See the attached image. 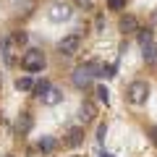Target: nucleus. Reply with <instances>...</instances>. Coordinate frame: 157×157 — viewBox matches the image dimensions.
<instances>
[{
	"label": "nucleus",
	"mask_w": 157,
	"mask_h": 157,
	"mask_svg": "<svg viewBox=\"0 0 157 157\" xmlns=\"http://www.w3.org/2000/svg\"><path fill=\"white\" fill-rule=\"evenodd\" d=\"M141 58L147 66H157V42H147L141 45Z\"/></svg>",
	"instance_id": "nucleus-12"
},
{
	"label": "nucleus",
	"mask_w": 157,
	"mask_h": 157,
	"mask_svg": "<svg viewBox=\"0 0 157 157\" xmlns=\"http://www.w3.org/2000/svg\"><path fill=\"white\" fill-rule=\"evenodd\" d=\"M94 115H97V107H94V102H81V107H78V126H86V123H92L94 121Z\"/></svg>",
	"instance_id": "nucleus-10"
},
{
	"label": "nucleus",
	"mask_w": 157,
	"mask_h": 157,
	"mask_svg": "<svg viewBox=\"0 0 157 157\" xmlns=\"http://www.w3.org/2000/svg\"><path fill=\"white\" fill-rule=\"evenodd\" d=\"M32 128H34V115L29 110H21L18 118H16V123H13V134L16 136H26V134H32Z\"/></svg>",
	"instance_id": "nucleus-6"
},
{
	"label": "nucleus",
	"mask_w": 157,
	"mask_h": 157,
	"mask_svg": "<svg viewBox=\"0 0 157 157\" xmlns=\"http://www.w3.org/2000/svg\"><path fill=\"white\" fill-rule=\"evenodd\" d=\"M147 139L157 147V126H147Z\"/></svg>",
	"instance_id": "nucleus-22"
},
{
	"label": "nucleus",
	"mask_w": 157,
	"mask_h": 157,
	"mask_svg": "<svg viewBox=\"0 0 157 157\" xmlns=\"http://www.w3.org/2000/svg\"><path fill=\"white\" fill-rule=\"evenodd\" d=\"M58 149V139L55 136H39L37 139V152L39 155H52Z\"/></svg>",
	"instance_id": "nucleus-11"
},
{
	"label": "nucleus",
	"mask_w": 157,
	"mask_h": 157,
	"mask_svg": "<svg viewBox=\"0 0 157 157\" xmlns=\"http://www.w3.org/2000/svg\"><path fill=\"white\" fill-rule=\"evenodd\" d=\"M8 37H11V42H13V45H16L18 47V50H26V42H29V34L26 32H24V29H16V32H11V34H8Z\"/></svg>",
	"instance_id": "nucleus-13"
},
{
	"label": "nucleus",
	"mask_w": 157,
	"mask_h": 157,
	"mask_svg": "<svg viewBox=\"0 0 157 157\" xmlns=\"http://www.w3.org/2000/svg\"><path fill=\"white\" fill-rule=\"evenodd\" d=\"M81 50V34H66V37L58 42V52H60L63 58H73L76 52Z\"/></svg>",
	"instance_id": "nucleus-4"
},
{
	"label": "nucleus",
	"mask_w": 157,
	"mask_h": 157,
	"mask_svg": "<svg viewBox=\"0 0 157 157\" xmlns=\"http://www.w3.org/2000/svg\"><path fill=\"white\" fill-rule=\"evenodd\" d=\"M105 136H107V123H100V126H97V136H94L100 147L105 144Z\"/></svg>",
	"instance_id": "nucleus-21"
},
{
	"label": "nucleus",
	"mask_w": 157,
	"mask_h": 157,
	"mask_svg": "<svg viewBox=\"0 0 157 157\" xmlns=\"http://www.w3.org/2000/svg\"><path fill=\"white\" fill-rule=\"evenodd\" d=\"M16 89L32 94V92H34V78H32V76H18V78H16Z\"/></svg>",
	"instance_id": "nucleus-16"
},
{
	"label": "nucleus",
	"mask_w": 157,
	"mask_h": 157,
	"mask_svg": "<svg viewBox=\"0 0 157 157\" xmlns=\"http://www.w3.org/2000/svg\"><path fill=\"white\" fill-rule=\"evenodd\" d=\"M8 157H11V155H8Z\"/></svg>",
	"instance_id": "nucleus-27"
},
{
	"label": "nucleus",
	"mask_w": 157,
	"mask_h": 157,
	"mask_svg": "<svg viewBox=\"0 0 157 157\" xmlns=\"http://www.w3.org/2000/svg\"><path fill=\"white\" fill-rule=\"evenodd\" d=\"M76 8H84V11H92V0H73Z\"/></svg>",
	"instance_id": "nucleus-23"
},
{
	"label": "nucleus",
	"mask_w": 157,
	"mask_h": 157,
	"mask_svg": "<svg viewBox=\"0 0 157 157\" xmlns=\"http://www.w3.org/2000/svg\"><path fill=\"white\" fill-rule=\"evenodd\" d=\"M16 50H18V47L11 42L8 34H6V37H0V58H3L6 66H13V63H16Z\"/></svg>",
	"instance_id": "nucleus-7"
},
{
	"label": "nucleus",
	"mask_w": 157,
	"mask_h": 157,
	"mask_svg": "<svg viewBox=\"0 0 157 157\" xmlns=\"http://www.w3.org/2000/svg\"><path fill=\"white\" fill-rule=\"evenodd\" d=\"M71 157H81V155H71Z\"/></svg>",
	"instance_id": "nucleus-26"
},
{
	"label": "nucleus",
	"mask_w": 157,
	"mask_h": 157,
	"mask_svg": "<svg viewBox=\"0 0 157 157\" xmlns=\"http://www.w3.org/2000/svg\"><path fill=\"white\" fill-rule=\"evenodd\" d=\"M136 39H139V47L147 45V42H155V32H152V29H139Z\"/></svg>",
	"instance_id": "nucleus-17"
},
{
	"label": "nucleus",
	"mask_w": 157,
	"mask_h": 157,
	"mask_svg": "<svg viewBox=\"0 0 157 157\" xmlns=\"http://www.w3.org/2000/svg\"><path fill=\"white\" fill-rule=\"evenodd\" d=\"M94 94H97V100L100 102H110V92H107V86H94Z\"/></svg>",
	"instance_id": "nucleus-19"
},
{
	"label": "nucleus",
	"mask_w": 157,
	"mask_h": 157,
	"mask_svg": "<svg viewBox=\"0 0 157 157\" xmlns=\"http://www.w3.org/2000/svg\"><path fill=\"white\" fill-rule=\"evenodd\" d=\"M102 68H105V66H102L100 60H86V63H81V66L73 68V73H71V84L76 86L78 92H89L92 84H94V78L102 76Z\"/></svg>",
	"instance_id": "nucleus-1"
},
{
	"label": "nucleus",
	"mask_w": 157,
	"mask_h": 157,
	"mask_svg": "<svg viewBox=\"0 0 157 157\" xmlns=\"http://www.w3.org/2000/svg\"><path fill=\"white\" fill-rule=\"evenodd\" d=\"M50 89H52V81H50V78H39V81H34V92H32V94L37 97V100H42Z\"/></svg>",
	"instance_id": "nucleus-14"
},
{
	"label": "nucleus",
	"mask_w": 157,
	"mask_h": 157,
	"mask_svg": "<svg viewBox=\"0 0 157 157\" xmlns=\"http://www.w3.org/2000/svg\"><path fill=\"white\" fill-rule=\"evenodd\" d=\"M152 24H155V26H157V8H155V11H152Z\"/></svg>",
	"instance_id": "nucleus-24"
},
{
	"label": "nucleus",
	"mask_w": 157,
	"mask_h": 157,
	"mask_svg": "<svg viewBox=\"0 0 157 157\" xmlns=\"http://www.w3.org/2000/svg\"><path fill=\"white\" fill-rule=\"evenodd\" d=\"M84 144V126H71V128L66 131V136H63V147H71V149H76V147Z\"/></svg>",
	"instance_id": "nucleus-8"
},
{
	"label": "nucleus",
	"mask_w": 157,
	"mask_h": 157,
	"mask_svg": "<svg viewBox=\"0 0 157 157\" xmlns=\"http://www.w3.org/2000/svg\"><path fill=\"white\" fill-rule=\"evenodd\" d=\"M47 16H50V21L60 24V21H68V18L73 16V11H71V6H66V3H52Z\"/></svg>",
	"instance_id": "nucleus-9"
},
{
	"label": "nucleus",
	"mask_w": 157,
	"mask_h": 157,
	"mask_svg": "<svg viewBox=\"0 0 157 157\" xmlns=\"http://www.w3.org/2000/svg\"><path fill=\"white\" fill-rule=\"evenodd\" d=\"M102 76L105 78H115L118 76V63H107V66L102 68Z\"/></svg>",
	"instance_id": "nucleus-20"
},
{
	"label": "nucleus",
	"mask_w": 157,
	"mask_h": 157,
	"mask_svg": "<svg viewBox=\"0 0 157 157\" xmlns=\"http://www.w3.org/2000/svg\"><path fill=\"white\" fill-rule=\"evenodd\" d=\"M39 102H42V105H47V107H52V105H58V102H63V92L58 89V86H52V89L47 92Z\"/></svg>",
	"instance_id": "nucleus-15"
},
{
	"label": "nucleus",
	"mask_w": 157,
	"mask_h": 157,
	"mask_svg": "<svg viewBox=\"0 0 157 157\" xmlns=\"http://www.w3.org/2000/svg\"><path fill=\"white\" fill-rule=\"evenodd\" d=\"M105 6L110 8V11H123V8L128 6V0H105Z\"/></svg>",
	"instance_id": "nucleus-18"
},
{
	"label": "nucleus",
	"mask_w": 157,
	"mask_h": 157,
	"mask_svg": "<svg viewBox=\"0 0 157 157\" xmlns=\"http://www.w3.org/2000/svg\"><path fill=\"white\" fill-rule=\"evenodd\" d=\"M149 81H144V78H134L128 86H126V100L131 102V105L141 107L147 105V100H149Z\"/></svg>",
	"instance_id": "nucleus-3"
},
{
	"label": "nucleus",
	"mask_w": 157,
	"mask_h": 157,
	"mask_svg": "<svg viewBox=\"0 0 157 157\" xmlns=\"http://www.w3.org/2000/svg\"><path fill=\"white\" fill-rule=\"evenodd\" d=\"M18 66L26 73H42L45 66H47L45 50H42V47H26V50L21 52V58H18Z\"/></svg>",
	"instance_id": "nucleus-2"
},
{
	"label": "nucleus",
	"mask_w": 157,
	"mask_h": 157,
	"mask_svg": "<svg viewBox=\"0 0 157 157\" xmlns=\"http://www.w3.org/2000/svg\"><path fill=\"white\" fill-rule=\"evenodd\" d=\"M100 157H113L110 152H105V149H100Z\"/></svg>",
	"instance_id": "nucleus-25"
},
{
	"label": "nucleus",
	"mask_w": 157,
	"mask_h": 157,
	"mask_svg": "<svg viewBox=\"0 0 157 157\" xmlns=\"http://www.w3.org/2000/svg\"><path fill=\"white\" fill-rule=\"evenodd\" d=\"M139 29H141L139 16H134V13H121V18H118V32L123 34V37L139 34Z\"/></svg>",
	"instance_id": "nucleus-5"
}]
</instances>
